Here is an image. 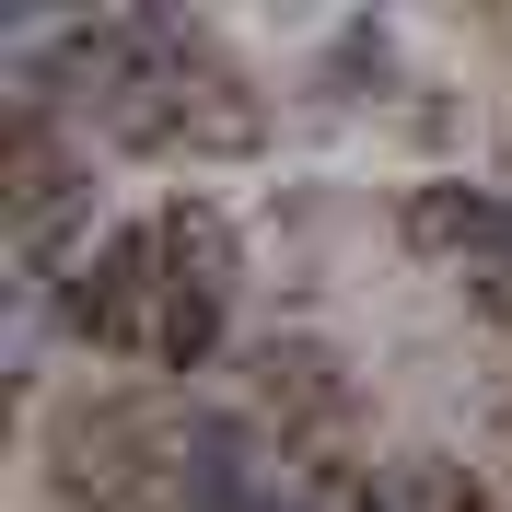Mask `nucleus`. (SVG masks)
Segmentation results:
<instances>
[{
    "mask_svg": "<svg viewBox=\"0 0 512 512\" xmlns=\"http://www.w3.org/2000/svg\"><path fill=\"white\" fill-rule=\"evenodd\" d=\"M222 303L233 291H210V280H163V315H152V361L163 373H198V361L222 350Z\"/></svg>",
    "mask_w": 512,
    "mask_h": 512,
    "instance_id": "nucleus-2",
    "label": "nucleus"
},
{
    "mask_svg": "<svg viewBox=\"0 0 512 512\" xmlns=\"http://www.w3.org/2000/svg\"><path fill=\"white\" fill-rule=\"evenodd\" d=\"M256 396H268L280 419H338L350 408L338 350H315V338H268V350H256Z\"/></svg>",
    "mask_w": 512,
    "mask_h": 512,
    "instance_id": "nucleus-1",
    "label": "nucleus"
}]
</instances>
